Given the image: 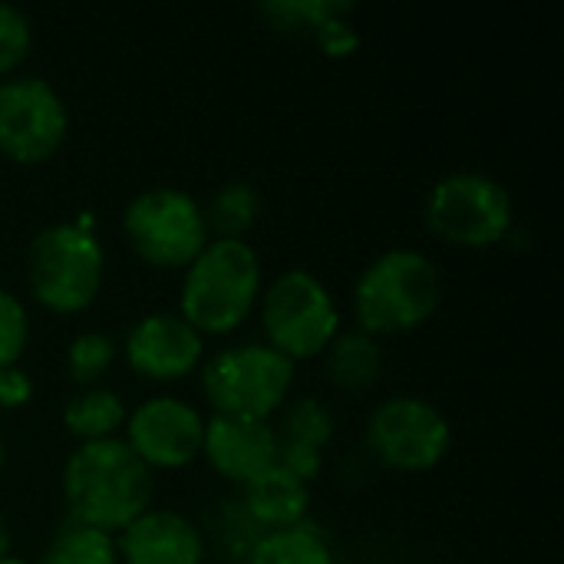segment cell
I'll use <instances>...</instances> for the list:
<instances>
[{"instance_id": "cell-1", "label": "cell", "mask_w": 564, "mask_h": 564, "mask_svg": "<svg viewBox=\"0 0 564 564\" xmlns=\"http://www.w3.org/2000/svg\"><path fill=\"white\" fill-rule=\"evenodd\" d=\"M63 499L69 522L116 535L149 509L152 469L119 436L79 443L63 466Z\"/></svg>"}, {"instance_id": "cell-2", "label": "cell", "mask_w": 564, "mask_h": 564, "mask_svg": "<svg viewBox=\"0 0 564 564\" xmlns=\"http://www.w3.org/2000/svg\"><path fill=\"white\" fill-rule=\"evenodd\" d=\"M261 294L258 251L241 238H212L185 268L178 317L202 337L238 330Z\"/></svg>"}, {"instance_id": "cell-3", "label": "cell", "mask_w": 564, "mask_h": 564, "mask_svg": "<svg viewBox=\"0 0 564 564\" xmlns=\"http://www.w3.org/2000/svg\"><path fill=\"white\" fill-rule=\"evenodd\" d=\"M440 307V271L423 251L393 248L354 284V317L370 337H393L423 327Z\"/></svg>"}, {"instance_id": "cell-4", "label": "cell", "mask_w": 564, "mask_h": 564, "mask_svg": "<svg viewBox=\"0 0 564 564\" xmlns=\"http://www.w3.org/2000/svg\"><path fill=\"white\" fill-rule=\"evenodd\" d=\"M106 274L99 238L86 225H50L26 251V281L40 307L53 314L86 311Z\"/></svg>"}, {"instance_id": "cell-5", "label": "cell", "mask_w": 564, "mask_h": 564, "mask_svg": "<svg viewBox=\"0 0 564 564\" xmlns=\"http://www.w3.org/2000/svg\"><path fill=\"white\" fill-rule=\"evenodd\" d=\"M294 387V364L268 344H235L202 370V390L215 416L271 420Z\"/></svg>"}, {"instance_id": "cell-6", "label": "cell", "mask_w": 564, "mask_h": 564, "mask_svg": "<svg viewBox=\"0 0 564 564\" xmlns=\"http://www.w3.org/2000/svg\"><path fill=\"white\" fill-rule=\"evenodd\" d=\"M122 231L132 251L152 268H188L212 241L205 208L182 188H149L122 212Z\"/></svg>"}, {"instance_id": "cell-7", "label": "cell", "mask_w": 564, "mask_h": 564, "mask_svg": "<svg viewBox=\"0 0 564 564\" xmlns=\"http://www.w3.org/2000/svg\"><path fill=\"white\" fill-rule=\"evenodd\" d=\"M261 327L268 347L281 357H321L340 334V314L330 291L307 271L281 274L261 297Z\"/></svg>"}, {"instance_id": "cell-8", "label": "cell", "mask_w": 564, "mask_h": 564, "mask_svg": "<svg viewBox=\"0 0 564 564\" xmlns=\"http://www.w3.org/2000/svg\"><path fill=\"white\" fill-rule=\"evenodd\" d=\"M426 221L436 238L459 248H492L516 225L512 195L502 182L479 172H456L433 185Z\"/></svg>"}, {"instance_id": "cell-9", "label": "cell", "mask_w": 564, "mask_h": 564, "mask_svg": "<svg viewBox=\"0 0 564 564\" xmlns=\"http://www.w3.org/2000/svg\"><path fill=\"white\" fill-rule=\"evenodd\" d=\"M367 446L397 473H430L446 459L453 430L433 403L420 397H390L370 413Z\"/></svg>"}, {"instance_id": "cell-10", "label": "cell", "mask_w": 564, "mask_h": 564, "mask_svg": "<svg viewBox=\"0 0 564 564\" xmlns=\"http://www.w3.org/2000/svg\"><path fill=\"white\" fill-rule=\"evenodd\" d=\"M69 112L63 96L40 76L0 83V152L20 165H40L66 142Z\"/></svg>"}, {"instance_id": "cell-11", "label": "cell", "mask_w": 564, "mask_h": 564, "mask_svg": "<svg viewBox=\"0 0 564 564\" xmlns=\"http://www.w3.org/2000/svg\"><path fill=\"white\" fill-rule=\"evenodd\" d=\"M205 420L178 397H152L126 416V446L149 469H185L202 456Z\"/></svg>"}, {"instance_id": "cell-12", "label": "cell", "mask_w": 564, "mask_h": 564, "mask_svg": "<svg viewBox=\"0 0 564 564\" xmlns=\"http://www.w3.org/2000/svg\"><path fill=\"white\" fill-rule=\"evenodd\" d=\"M202 334L178 314H149L126 337V364L145 380H182L202 364Z\"/></svg>"}, {"instance_id": "cell-13", "label": "cell", "mask_w": 564, "mask_h": 564, "mask_svg": "<svg viewBox=\"0 0 564 564\" xmlns=\"http://www.w3.org/2000/svg\"><path fill=\"white\" fill-rule=\"evenodd\" d=\"M202 453L221 479L245 489L271 466H278V433L264 420L212 416L205 420Z\"/></svg>"}, {"instance_id": "cell-14", "label": "cell", "mask_w": 564, "mask_h": 564, "mask_svg": "<svg viewBox=\"0 0 564 564\" xmlns=\"http://www.w3.org/2000/svg\"><path fill=\"white\" fill-rule=\"evenodd\" d=\"M116 552L126 564H202L205 542L195 522L169 509H145L119 532Z\"/></svg>"}, {"instance_id": "cell-15", "label": "cell", "mask_w": 564, "mask_h": 564, "mask_svg": "<svg viewBox=\"0 0 564 564\" xmlns=\"http://www.w3.org/2000/svg\"><path fill=\"white\" fill-rule=\"evenodd\" d=\"M274 433H278V466H284L288 473H294L311 486V479H317L321 473V449L334 436V413L327 410V403H321L317 397L297 400L288 410L281 430Z\"/></svg>"}, {"instance_id": "cell-16", "label": "cell", "mask_w": 564, "mask_h": 564, "mask_svg": "<svg viewBox=\"0 0 564 564\" xmlns=\"http://www.w3.org/2000/svg\"><path fill=\"white\" fill-rule=\"evenodd\" d=\"M245 516L258 532H278L301 525L311 506V486L288 473L284 466H271L264 476L245 486Z\"/></svg>"}, {"instance_id": "cell-17", "label": "cell", "mask_w": 564, "mask_h": 564, "mask_svg": "<svg viewBox=\"0 0 564 564\" xmlns=\"http://www.w3.org/2000/svg\"><path fill=\"white\" fill-rule=\"evenodd\" d=\"M324 354H327V377L340 390H370L380 380L383 354H380L377 337L364 330L337 334Z\"/></svg>"}, {"instance_id": "cell-18", "label": "cell", "mask_w": 564, "mask_h": 564, "mask_svg": "<svg viewBox=\"0 0 564 564\" xmlns=\"http://www.w3.org/2000/svg\"><path fill=\"white\" fill-rule=\"evenodd\" d=\"M126 416L129 413H126L122 400L112 390H102V387H86L63 406V426L79 443L112 440L126 426Z\"/></svg>"}, {"instance_id": "cell-19", "label": "cell", "mask_w": 564, "mask_h": 564, "mask_svg": "<svg viewBox=\"0 0 564 564\" xmlns=\"http://www.w3.org/2000/svg\"><path fill=\"white\" fill-rule=\"evenodd\" d=\"M248 564H337L324 535L311 525H291L278 532H261L248 549Z\"/></svg>"}, {"instance_id": "cell-20", "label": "cell", "mask_w": 564, "mask_h": 564, "mask_svg": "<svg viewBox=\"0 0 564 564\" xmlns=\"http://www.w3.org/2000/svg\"><path fill=\"white\" fill-rule=\"evenodd\" d=\"M258 215H261V195L254 192V185L231 182L212 198V205L205 212V225H208V235H215V238H241L245 241V231L254 228Z\"/></svg>"}, {"instance_id": "cell-21", "label": "cell", "mask_w": 564, "mask_h": 564, "mask_svg": "<svg viewBox=\"0 0 564 564\" xmlns=\"http://www.w3.org/2000/svg\"><path fill=\"white\" fill-rule=\"evenodd\" d=\"M119 562V552H116V539L99 532V529H89V525H79V522H69L66 529L56 532V539L50 542V549L43 552V562L40 564H116Z\"/></svg>"}, {"instance_id": "cell-22", "label": "cell", "mask_w": 564, "mask_h": 564, "mask_svg": "<svg viewBox=\"0 0 564 564\" xmlns=\"http://www.w3.org/2000/svg\"><path fill=\"white\" fill-rule=\"evenodd\" d=\"M261 13L278 26V30H301V33H317L334 17H350L354 3L340 0H268L261 3Z\"/></svg>"}, {"instance_id": "cell-23", "label": "cell", "mask_w": 564, "mask_h": 564, "mask_svg": "<svg viewBox=\"0 0 564 564\" xmlns=\"http://www.w3.org/2000/svg\"><path fill=\"white\" fill-rule=\"evenodd\" d=\"M116 360V340L102 330H86L79 337H73L69 350H66V367L69 377L83 387L96 383Z\"/></svg>"}, {"instance_id": "cell-24", "label": "cell", "mask_w": 564, "mask_h": 564, "mask_svg": "<svg viewBox=\"0 0 564 564\" xmlns=\"http://www.w3.org/2000/svg\"><path fill=\"white\" fill-rule=\"evenodd\" d=\"M33 46V26L23 10L0 3V76H10Z\"/></svg>"}, {"instance_id": "cell-25", "label": "cell", "mask_w": 564, "mask_h": 564, "mask_svg": "<svg viewBox=\"0 0 564 564\" xmlns=\"http://www.w3.org/2000/svg\"><path fill=\"white\" fill-rule=\"evenodd\" d=\"M26 340H30V317L23 304L7 288H0V370L17 367L20 354L26 350Z\"/></svg>"}, {"instance_id": "cell-26", "label": "cell", "mask_w": 564, "mask_h": 564, "mask_svg": "<svg viewBox=\"0 0 564 564\" xmlns=\"http://www.w3.org/2000/svg\"><path fill=\"white\" fill-rule=\"evenodd\" d=\"M317 43H321V50L327 53V56H350L357 46H360V36H357V30L347 23V17H334V20H327L324 26H317Z\"/></svg>"}, {"instance_id": "cell-27", "label": "cell", "mask_w": 564, "mask_h": 564, "mask_svg": "<svg viewBox=\"0 0 564 564\" xmlns=\"http://www.w3.org/2000/svg\"><path fill=\"white\" fill-rule=\"evenodd\" d=\"M33 397V377L23 367L0 370V410H20Z\"/></svg>"}, {"instance_id": "cell-28", "label": "cell", "mask_w": 564, "mask_h": 564, "mask_svg": "<svg viewBox=\"0 0 564 564\" xmlns=\"http://www.w3.org/2000/svg\"><path fill=\"white\" fill-rule=\"evenodd\" d=\"M7 555H10V532H7V525L0 519V558H7Z\"/></svg>"}, {"instance_id": "cell-29", "label": "cell", "mask_w": 564, "mask_h": 564, "mask_svg": "<svg viewBox=\"0 0 564 564\" xmlns=\"http://www.w3.org/2000/svg\"><path fill=\"white\" fill-rule=\"evenodd\" d=\"M0 564H26V562H20V558H13V555H7V558H0Z\"/></svg>"}, {"instance_id": "cell-30", "label": "cell", "mask_w": 564, "mask_h": 564, "mask_svg": "<svg viewBox=\"0 0 564 564\" xmlns=\"http://www.w3.org/2000/svg\"><path fill=\"white\" fill-rule=\"evenodd\" d=\"M0 469H3V436H0Z\"/></svg>"}]
</instances>
